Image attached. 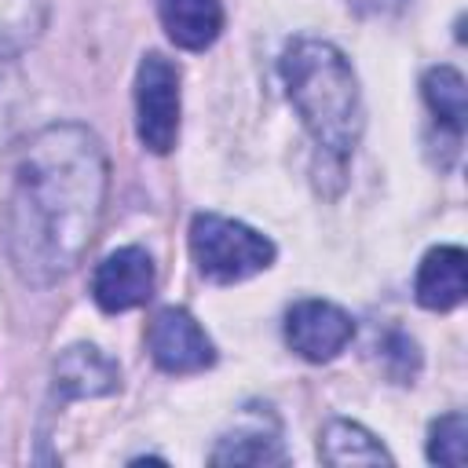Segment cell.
Listing matches in <instances>:
<instances>
[{
  "label": "cell",
  "mask_w": 468,
  "mask_h": 468,
  "mask_svg": "<svg viewBox=\"0 0 468 468\" xmlns=\"http://www.w3.org/2000/svg\"><path fill=\"white\" fill-rule=\"evenodd\" d=\"M106 190L110 161L84 124H48L18 150L4 241L22 282L55 285L84 260L102 223Z\"/></svg>",
  "instance_id": "1"
},
{
  "label": "cell",
  "mask_w": 468,
  "mask_h": 468,
  "mask_svg": "<svg viewBox=\"0 0 468 468\" xmlns=\"http://www.w3.org/2000/svg\"><path fill=\"white\" fill-rule=\"evenodd\" d=\"M285 95L311 139L336 161H347L362 139V91L347 55L318 37H296L282 51Z\"/></svg>",
  "instance_id": "2"
},
{
  "label": "cell",
  "mask_w": 468,
  "mask_h": 468,
  "mask_svg": "<svg viewBox=\"0 0 468 468\" xmlns=\"http://www.w3.org/2000/svg\"><path fill=\"white\" fill-rule=\"evenodd\" d=\"M190 256L201 278L216 285H234L274 263V241L241 219L197 212L190 223Z\"/></svg>",
  "instance_id": "3"
},
{
  "label": "cell",
  "mask_w": 468,
  "mask_h": 468,
  "mask_svg": "<svg viewBox=\"0 0 468 468\" xmlns=\"http://www.w3.org/2000/svg\"><path fill=\"white\" fill-rule=\"evenodd\" d=\"M135 132L150 154H168L179 139V66L157 51L135 73Z\"/></svg>",
  "instance_id": "4"
},
{
  "label": "cell",
  "mask_w": 468,
  "mask_h": 468,
  "mask_svg": "<svg viewBox=\"0 0 468 468\" xmlns=\"http://www.w3.org/2000/svg\"><path fill=\"white\" fill-rule=\"evenodd\" d=\"M146 347L165 373H201L216 362V347L197 318L183 307H165L146 325Z\"/></svg>",
  "instance_id": "5"
},
{
  "label": "cell",
  "mask_w": 468,
  "mask_h": 468,
  "mask_svg": "<svg viewBox=\"0 0 468 468\" xmlns=\"http://www.w3.org/2000/svg\"><path fill=\"white\" fill-rule=\"evenodd\" d=\"M351 336V314L329 300H300L285 311V344L307 362H333Z\"/></svg>",
  "instance_id": "6"
},
{
  "label": "cell",
  "mask_w": 468,
  "mask_h": 468,
  "mask_svg": "<svg viewBox=\"0 0 468 468\" xmlns=\"http://www.w3.org/2000/svg\"><path fill=\"white\" fill-rule=\"evenodd\" d=\"M91 296L106 314L132 311L154 296V260L139 245L113 249L91 274Z\"/></svg>",
  "instance_id": "7"
},
{
  "label": "cell",
  "mask_w": 468,
  "mask_h": 468,
  "mask_svg": "<svg viewBox=\"0 0 468 468\" xmlns=\"http://www.w3.org/2000/svg\"><path fill=\"white\" fill-rule=\"evenodd\" d=\"M212 464H282V424L271 406H245L234 428H227L208 457Z\"/></svg>",
  "instance_id": "8"
},
{
  "label": "cell",
  "mask_w": 468,
  "mask_h": 468,
  "mask_svg": "<svg viewBox=\"0 0 468 468\" xmlns=\"http://www.w3.org/2000/svg\"><path fill=\"white\" fill-rule=\"evenodd\" d=\"M51 388L58 402L69 399H99V395H113L121 388V369L110 355H102L95 344H69L58 358H55V373H51Z\"/></svg>",
  "instance_id": "9"
},
{
  "label": "cell",
  "mask_w": 468,
  "mask_h": 468,
  "mask_svg": "<svg viewBox=\"0 0 468 468\" xmlns=\"http://www.w3.org/2000/svg\"><path fill=\"white\" fill-rule=\"evenodd\" d=\"M464 249L461 245H439L431 249L417 267V303L428 311H453L464 300Z\"/></svg>",
  "instance_id": "10"
},
{
  "label": "cell",
  "mask_w": 468,
  "mask_h": 468,
  "mask_svg": "<svg viewBox=\"0 0 468 468\" xmlns=\"http://www.w3.org/2000/svg\"><path fill=\"white\" fill-rule=\"evenodd\" d=\"M157 18L168 40L183 51H205L223 33L219 0H157Z\"/></svg>",
  "instance_id": "11"
},
{
  "label": "cell",
  "mask_w": 468,
  "mask_h": 468,
  "mask_svg": "<svg viewBox=\"0 0 468 468\" xmlns=\"http://www.w3.org/2000/svg\"><path fill=\"white\" fill-rule=\"evenodd\" d=\"M318 457L325 464H391V453L380 446V439L355 420H329L318 442Z\"/></svg>",
  "instance_id": "12"
},
{
  "label": "cell",
  "mask_w": 468,
  "mask_h": 468,
  "mask_svg": "<svg viewBox=\"0 0 468 468\" xmlns=\"http://www.w3.org/2000/svg\"><path fill=\"white\" fill-rule=\"evenodd\" d=\"M424 102L431 110V117L450 128L453 139L464 135V124H468V88H464V77L453 69V66H435L424 73Z\"/></svg>",
  "instance_id": "13"
},
{
  "label": "cell",
  "mask_w": 468,
  "mask_h": 468,
  "mask_svg": "<svg viewBox=\"0 0 468 468\" xmlns=\"http://www.w3.org/2000/svg\"><path fill=\"white\" fill-rule=\"evenodd\" d=\"M464 450H468V420H464V413H446V417L431 420V428H428V461L431 464L461 468L464 464Z\"/></svg>",
  "instance_id": "14"
},
{
  "label": "cell",
  "mask_w": 468,
  "mask_h": 468,
  "mask_svg": "<svg viewBox=\"0 0 468 468\" xmlns=\"http://www.w3.org/2000/svg\"><path fill=\"white\" fill-rule=\"evenodd\" d=\"M380 351H384V369H391V362L399 358V384H406L417 373V366H420L417 344L406 333H391L388 340H380Z\"/></svg>",
  "instance_id": "15"
},
{
  "label": "cell",
  "mask_w": 468,
  "mask_h": 468,
  "mask_svg": "<svg viewBox=\"0 0 468 468\" xmlns=\"http://www.w3.org/2000/svg\"><path fill=\"white\" fill-rule=\"evenodd\" d=\"M347 4L362 15H399L406 7V0H347Z\"/></svg>",
  "instance_id": "16"
}]
</instances>
